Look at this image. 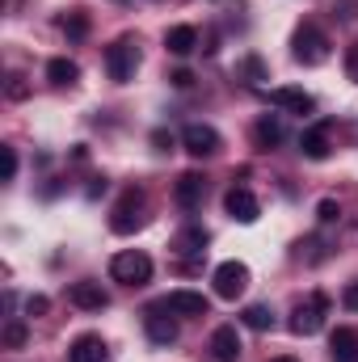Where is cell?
Returning <instances> with one entry per match:
<instances>
[{"mask_svg": "<svg viewBox=\"0 0 358 362\" xmlns=\"http://www.w3.org/2000/svg\"><path fill=\"white\" fill-rule=\"evenodd\" d=\"M144 219H148V194H144L139 185L122 189V198H118V202H114V211H110V232L131 236L135 228H144Z\"/></svg>", "mask_w": 358, "mask_h": 362, "instance_id": "1", "label": "cell"}, {"mask_svg": "<svg viewBox=\"0 0 358 362\" xmlns=\"http://www.w3.org/2000/svg\"><path fill=\"white\" fill-rule=\"evenodd\" d=\"M325 316H329V299H325L321 291H312L308 299H299V303L291 308L287 329H291L295 337H316V333L325 329Z\"/></svg>", "mask_w": 358, "mask_h": 362, "instance_id": "2", "label": "cell"}, {"mask_svg": "<svg viewBox=\"0 0 358 362\" xmlns=\"http://www.w3.org/2000/svg\"><path fill=\"white\" fill-rule=\"evenodd\" d=\"M291 55H295L304 68L325 64V59H329V38H325V30L312 25V21H304V25L295 30V38H291Z\"/></svg>", "mask_w": 358, "mask_h": 362, "instance_id": "3", "label": "cell"}, {"mask_svg": "<svg viewBox=\"0 0 358 362\" xmlns=\"http://www.w3.org/2000/svg\"><path fill=\"white\" fill-rule=\"evenodd\" d=\"M110 278L122 282V286H144V282H152V257L139 253V249H122L110 262Z\"/></svg>", "mask_w": 358, "mask_h": 362, "instance_id": "4", "label": "cell"}, {"mask_svg": "<svg viewBox=\"0 0 358 362\" xmlns=\"http://www.w3.org/2000/svg\"><path fill=\"white\" fill-rule=\"evenodd\" d=\"M105 72H110V81H118V85L135 81V72H139V47H135L131 34L118 38V42L105 51Z\"/></svg>", "mask_w": 358, "mask_h": 362, "instance_id": "5", "label": "cell"}, {"mask_svg": "<svg viewBox=\"0 0 358 362\" xmlns=\"http://www.w3.org/2000/svg\"><path fill=\"white\" fill-rule=\"evenodd\" d=\"M144 333H148L152 346H173L178 341V316L165 308V299L144 312Z\"/></svg>", "mask_w": 358, "mask_h": 362, "instance_id": "6", "label": "cell"}, {"mask_svg": "<svg viewBox=\"0 0 358 362\" xmlns=\"http://www.w3.org/2000/svg\"><path fill=\"white\" fill-rule=\"evenodd\" d=\"M249 278H253V274H249L245 262H224V266H215V274H211L219 299H241V295L249 291Z\"/></svg>", "mask_w": 358, "mask_h": 362, "instance_id": "7", "label": "cell"}, {"mask_svg": "<svg viewBox=\"0 0 358 362\" xmlns=\"http://www.w3.org/2000/svg\"><path fill=\"white\" fill-rule=\"evenodd\" d=\"M181 148H185L194 160H207V156H215V152L224 148V139H219L215 127H207V122H190V127L181 131Z\"/></svg>", "mask_w": 358, "mask_h": 362, "instance_id": "8", "label": "cell"}, {"mask_svg": "<svg viewBox=\"0 0 358 362\" xmlns=\"http://www.w3.org/2000/svg\"><path fill=\"white\" fill-rule=\"evenodd\" d=\"M68 303L81 308V312H101V308H110V291L93 278H81V282L68 286Z\"/></svg>", "mask_w": 358, "mask_h": 362, "instance_id": "9", "label": "cell"}, {"mask_svg": "<svg viewBox=\"0 0 358 362\" xmlns=\"http://www.w3.org/2000/svg\"><path fill=\"white\" fill-rule=\"evenodd\" d=\"M224 206H228V215L236 223H258V215H262V202H258V194L249 185H232L228 198H224Z\"/></svg>", "mask_w": 358, "mask_h": 362, "instance_id": "10", "label": "cell"}, {"mask_svg": "<svg viewBox=\"0 0 358 362\" xmlns=\"http://www.w3.org/2000/svg\"><path fill=\"white\" fill-rule=\"evenodd\" d=\"M333 122H321V127H312V131H304L299 135V152L308 156V160H329V152H333Z\"/></svg>", "mask_w": 358, "mask_h": 362, "instance_id": "11", "label": "cell"}, {"mask_svg": "<svg viewBox=\"0 0 358 362\" xmlns=\"http://www.w3.org/2000/svg\"><path fill=\"white\" fill-rule=\"evenodd\" d=\"M173 198H178L181 211H198L202 198H207V177L202 173H181L178 185H173Z\"/></svg>", "mask_w": 358, "mask_h": 362, "instance_id": "12", "label": "cell"}, {"mask_svg": "<svg viewBox=\"0 0 358 362\" xmlns=\"http://www.w3.org/2000/svg\"><path fill=\"white\" fill-rule=\"evenodd\" d=\"M270 105H278L282 114H299V118H308L312 110H316V101H312V93L304 89H270Z\"/></svg>", "mask_w": 358, "mask_h": 362, "instance_id": "13", "label": "cell"}, {"mask_svg": "<svg viewBox=\"0 0 358 362\" xmlns=\"http://www.w3.org/2000/svg\"><path fill=\"white\" fill-rule=\"evenodd\" d=\"M211 358L215 362H236L241 358V333H236V325H219V329L211 333Z\"/></svg>", "mask_w": 358, "mask_h": 362, "instance_id": "14", "label": "cell"}, {"mask_svg": "<svg viewBox=\"0 0 358 362\" xmlns=\"http://www.w3.org/2000/svg\"><path fill=\"white\" fill-rule=\"evenodd\" d=\"M165 308H169L173 316H207V312H211L207 295H198V291H169V295H165Z\"/></svg>", "mask_w": 358, "mask_h": 362, "instance_id": "15", "label": "cell"}, {"mask_svg": "<svg viewBox=\"0 0 358 362\" xmlns=\"http://www.w3.org/2000/svg\"><path fill=\"white\" fill-rule=\"evenodd\" d=\"M207 245H211V232H207V228H198V223L181 228L178 240H173V249H178L181 257H207Z\"/></svg>", "mask_w": 358, "mask_h": 362, "instance_id": "16", "label": "cell"}, {"mask_svg": "<svg viewBox=\"0 0 358 362\" xmlns=\"http://www.w3.org/2000/svg\"><path fill=\"white\" fill-rule=\"evenodd\" d=\"M282 135H287V131H282V118H278V114H262V118L253 122V144H258L262 152L278 148V144H282Z\"/></svg>", "mask_w": 358, "mask_h": 362, "instance_id": "17", "label": "cell"}, {"mask_svg": "<svg viewBox=\"0 0 358 362\" xmlns=\"http://www.w3.org/2000/svg\"><path fill=\"white\" fill-rule=\"evenodd\" d=\"M68 362H105V341L97 333H81L68 346Z\"/></svg>", "mask_w": 358, "mask_h": 362, "instance_id": "18", "label": "cell"}, {"mask_svg": "<svg viewBox=\"0 0 358 362\" xmlns=\"http://www.w3.org/2000/svg\"><path fill=\"white\" fill-rule=\"evenodd\" d=\"M329 358L333 362H358V333L354 329H333V337H329Z\"/></svg>", "mask_w": 358, "mask_h": 362, "instance_id": "19", "label": "cell"}, {"mask_svg": "<svg viewBox=\"0 0 358 362\" xmlns=\"http://www.w3.org/2000/svg\"><path fill=\"white\" fill-rule=\"evenodd\" d=\"M165 47H169L173 55H181V59H185V55L198 47V30H194V25H173V30L165 34Z\"/></svg>", "mask_w": 358, "mask_h": 362, "instance_id": "20", "label": "cell"}, {"mask_svg": "<svg viewBox=\"0 0 358 362\" xmlns=\"http://www.w3.org/2000/svg\"><path fill=\"white\" fill-rule=\"evenodd\" d=\"M47 81L59 85V89H64V85H76V81H81L76 59H51V64H47Z\"/></svg>", "mask_w": 358, "mask_h": 362, "instance_id": "21", "label": "cell"}, {"mask_svg": "<svg viewBox=\"0 0 358 362\" xmlns=\"http://www.w3.org/2000/svg\"><path fill=\"white\" fill-rule=\"evenodd\" d=\"M241 320H245L253 333H266V329H274V312H270L266 303H249V308L241 312Z\"/></svg>", "mask_w": 358, "mask_h": 362, "instance_id": "22", "label": "cell"}, {"mask_svg": "<svg viewBox=\"0 0 358 362\" xmlns=\"http://www.w3.org/2000/svg\"><path fill=\"white\" fill-rule=\"evenodd\" d=\"M236 76H241L245 85H262V81H266V64H262L258 55H249V59L236 64Z\"/></svg>", "mask_w": 358, "mask_h": 362, "instance_id": "23", "label": "cell"}, {"mask_svg": "<svg viewBox=\"0 0 358 362\" xmlns=\"http://www.w3.org/2000/svg\"><path fill=\"white\" fill-rule=\"evenodd\" d=\"M59 25H64V34H68V38H76V42H81V38L89 34V17H85L81 8H72V13H68V17H64Z\"/></svg>", "mask_w": 358, "mask_h": 362, "instance_id": "24", "label": "cell"}, {"mask_svg": "<svg viewBox=\"0 0 358 362\" xmlns=\"http://www.w3.org/2000/svg\"><path fill=\"white\" fill-rule=\"evenodd\" d=\"M337 219H342V206H337L333 198H321V202H316V223H321V228H333Z\"/></svg>", "mask_w": 358, "mask_h": 362, "instance_id": "25", "label": "cell"}, {"mask_svg": "<svg viewBox=\"0 0 358 362\" xmlns=\"http://www.w3.org/2000/svg\"><path fill=\"white\" fill-rule=\"evenodd\" d=\"M316 249H321V240H316V236H308V240H299V245H295V257H299V262H325V253H316Z\"/></svg>", "mask_w": 358, "mask_h": 362, "instance_id": "26", "label": "cell"}, {"mask_svg": "<svg viewBox=\"0 0 358 362\" xmlns=\"http://www.w3.org/2000/svg\"><path fill=\"white\" fill-rule=\"evenodd\" d=\"M25 93H30V85H25V76H21V72H8V85H4V97H8V101H21Z\"/></svg>", "mask_w": 358, "mask_h": 362, "instance_id": "27", "label": "cell"}, {"mask_svg": "<svg viewBox=\"0 0 358 362\" xmlns=\"http://www.w3.org/2000/svg\"><path fill=\"white\" fill-rule=\"evenodd\" d=\"M4 346H25V325L21 320H13V325H4Z\"/></svg>", "mask_w": 358, "mask_h": 362, "instance_id": "28", "label": "cell"}, {"mask_svg": "<svg viewBox=\"0 0 358 362\" xmlns=\"http://www.w3.org/2000/svg\"><path fill=\"white\" fill-rule=\"evenodd\" d=\"M51 312V299L47 295H30L25 299V316H47Z\"/></svg>", "mask_w": 358, "mask_h": 362, "instance_id": "29", "label": "cell"}, {"mask_svg": "<svg viewBox=\"0 0 358 362\" xmlns=\"http://www.w3.org/2000/svg\"><path fill=\"white\" fill-rule=\"evenodd\" d=\"M346 76H350V81L358 85V38L350 42V47H346Z\"/></svg>", "mask_w": 358, "mask_h": 362, "instance_id": "30", "label": "cell"}, {"mask_svg": "<svg viewBox=\"0 0 358 362\" xmlns=\"http://www.w3.org/2000/svg\"><path fill=\"white\" fill-rule=\"evenodd\" d=\"M0 152H4V181H13V177H17V148H8V144H4Z\"/></svg>", "mask_w": 358, "mask_h": 362, "instance_id": "31", "label": "cell"}, {"mask_svg": "<svg viewBox=\"0 0 358 362\" xmlns=\"http://www.w3.org/2000/svg\"><path fill=\"white\" fill-rule=\"evenodd\" d=\"M342 303H346L350 312H358V282H350V286L342 291Z\"/></svg>", "mask_w": 358, "mask_h": 362, "instance_id": "32", "label": "cell"}, {"mask_svg": "<svg viewBox=\"0 0 358 362\" xmlns=\"http://www.w3.org/2000/svg\"><path fill=\"white\" fill-rule=\"evenodd\" d=\"M169 81H173V85H178V89H190V85H194V76H190V72H185V68H178V72H173V76H169Z\"/></svg>", "mask_w": 358, "mask_h": 362, "instance_id": "33", "label": "cell"}, {"mask_svg": "<svg viewBox=\"0 0 358 362\" xmlns=\"http://www.w3.org/2000/svg\"><path fill=\"white\" fill-rule=\"evenodd\" d=\"M101 189H105V177H93V185H89V198H97Z\"/></svg>", "mask_w": 358, "mask_h": 362, "instance_id": "34", "label": "cell"}, {"mask_svg": "<svg viewBox=\"0 0 358 362\" xmlns=\"http://www.w3.org/2000/svg\"><path fill=\"white\" fill-rule=\"evenodd\" d=\"M270 362H299V358H287V354H282V358H270Z\"/></svg>", "mask_w": 358, "mask_h": 362, "instance_id": "35", "label": "cell"}]
</instances>
